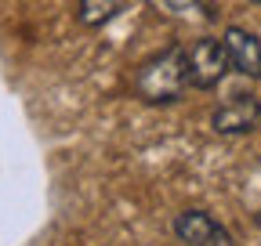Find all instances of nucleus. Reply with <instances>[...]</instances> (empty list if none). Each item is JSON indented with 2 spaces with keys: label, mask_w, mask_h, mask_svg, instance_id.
I'll list each match as a JSON object with an SVG mask.
<instances>
[{
  "label": "nucleus",
  "mask_w": 261,
  "mask_h": 246,
  "mask_svg": "<svg viewBox=\"0 0 261 246\" xmlns=\"http://www.w3.org/2000/svg\"><path fill=\"white\" fill-rule=\"evenodd\" d=\"M174 235L185 246H232L228 228L218 218H211L207 210H181L174 218Z\"/></svg>",
  "instance_id": "4"
},
{
  "label": "nucleus",
  "mask_w": 261,
  "mask_h": 246,
  "mask_svg": "<svg viewBox=\"0 0 261 246\" xmlns=\"http://www.w3.org/2000/svg\"><path fill=\"white\" fill-rule=\"evenodd\" d=\"M254 221H257V225H261V210H257V218H254Z\"/></svg>",
  "instance_id": "8"
},
{
  "label": "nucleus",
  "mask_w": 261,
  "mask_h": 246,
  "mask_svg": "<svg viewBox=\"0 0 261 246\" xmlns=\"http://www.w3.org/2000/svg\"><path fill=\"white\" fill-rule=\"evenodd\" d=\"M221 44H225L228 62H232L236 73H243V76H261V40H257L254 33L232 25V29H225Z\"/></svg>",
  "instance_id": "5"
},
{
  "label": "nucleus",
  "mask_w": 261,
  "mask_h": 246,
  "mask_svg": "<svg viewBox=\"0 0 261 246\" xmlns=\"http://www.w3.org/2000/svg\"><path fill=\"white\" fill-rule=\"evenodd\" d=\"M189 87H200V90H211L225 80V73L232 69V62H228V51L221 40L214 37H203V40H196L189 51Z\"/></svg>",
  "instance_id": "2"
},
{
  "label": "nucleus",
  "mask_w": 261,
  "mask_h": 246,
  "mask_svg": "<svg viewBox=\"0 0 261 246\" xmlns=\"http://www.w3.org/2000/svg\"><path fill=\"white\" fill-rule=\"evenodd\" d=\"M254 4H261V0H254Z\"/></svg>",
  "instance_id": "9"
},
{
  "label": "nucleus",
  "mask_w": 261,
  "mask_h": 246,
  "mask_svg": "<svg viewBox=\"0 0 261 246\" xmlns=\"http://www.w3.org/2000/svg\"><path fill=\"white\" fill-rule=\"evenodd\" d=\"M163 4H167V11H178V15H181V11H189V8L196 4V0H163Z\"/></svg>",
  "instance_id": "7"
},
{
  "label": "nucleus",
  "mask_w": 261,
  "mask_h": 246,
  "mask_svg": "<svg viewBox=\"0 0 261 246\" xmlns=\"http://www.w3.org/2000/svg\"><path fill=\"white\" fill-rule=\"evenodd\" d=\"M261 123V102L254 95H232L211 112V127L218 134H250Z\"/></svg>",
  "instance_id": "3"
},
{
  "label": "nucleus",
  "mask_w": 261,
  "mask_h": 246,
  "mask_svg": "<svg viewBox=\"0 0 261 246\" xmlns=\"http://www.w3.org/2000/svg\"><path fill=\"white\" fill-rule=\"evenodd\" d=\"M185 87H189V58H185V47H178V44L145 58L135 73V90L149 105L178 102Z\"/></svg>",
  "instance_id": "1"
},
{
  "label": "nucleus",
  "mask_w": 261,
  "mask_h": 246,
  "mask_svg": "<svg viewBox=\"0 0 261 246\" xmlns=\"http://www.w3.org/2000/svg\"><path fill=\"white\" fill-rule=\"evenodd\" d=\"M120 8H123V0H80L76 18H80V25L98 29V25H106V22H109Z\"/></svg>",
  "instance_id": "6"
}]
</instances>
